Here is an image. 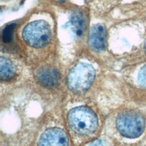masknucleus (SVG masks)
<instances>
[{"instance_id":"nucleus-1","label":"nucleus","mask_w":146,"mask_h":146,"mask_svg":"<svg viewBox=\"0 0 146 146\" xmlns=\"http://www.w3.org/2000/svg\"><path fill=\"white\" fill-rule=\"evenodd\" d=\"M70 128L80 135H90L98 128V120L95 112L88 107L80 106L71 110L67 115Z\"/></svg>"},{"instance_id":"nucleus-7","label":"nucleus","mask_w":146,"mask_h":146,"mask_svg":"<svg viewBox=\"0 0 146 146\" xmlns=\"http://www.w3.org/2000/svg\"><path fill=\"white\" fill-rule=\"evenodd\" d=\"M36 79L42 86L50 88L58 84L59 81V75L54 68L44 67L38 71Z\"/></svg>"},{"instance_id":"nucleus-6","label":"nucleus","mask_w":146,"mask_h":146,"mask_svg":"<svg viewBox=\"0 0 146 146\" xmlns=\"http://www.w3.org/2000/svg\"><path fill=\"white\" fill-rule=\"evenodd\" d=\"M88 43L91 49L96 52L104 50L106 46V35L104 27L102 25L96 24L92 27Z\"/></svg>"},{"instance_id":"nucleus-13","label":"nucleus","mask_w":146,"mask_h":146,"mask_svg":"<svg viewBox=\"0 0 146 146\" xmlns=\"http://www.w3.org/2000/svg\"><path fill=\"white\" fill-rule=\"evenodd\" d=\"M144 48H145V53H146V40H145V44H144Z\"/></svg>"},{"instance_id":"nucleus-3","label":"nucleus","mask_w":146,"mask_h":146,"mask_svg":"<svg viewBox=\"0 0 146 146\" xmlns=\"http://www.w3.org/2000/svg\"><path fill=\"white\" fill-rule=\"evenodd\" d=\"M22 35L25 42L35 48H42L47 46L52 36L50 26L43 20L29 23L23 29Z\"/></svg>"},{"instance_id":"nucleus-4","label":"nucleus","mask_w":146,"mask_h":146,"mask_svg":"<svg viewBox=\"0 0 146 146\" xmlns=\"http://www.w3.org/2000/svg\"><path fill=\"white\" fill-rule=\"evenodd\" d=\"M116 127L123 136L128 138H136L143 133L145 121L143 117L138 113L124 112L117 117Z\"/></svg>"},{"instance_id":"nucleus-11","label":"nucleus","mask_w":146,"mask_h":146,"mask_svg":"<svg viewBox=\"0 0 146 146\" xmlns=\"http://www.w3.org/2000/svg\"><path fill=\"white\" fill-rule=\"evenodd\" d=\"M138 82L141 86L146 88V65L143 67L139 72Z\"/></svg>"},{"instance_id":"nucleus-12","label":"nucleus","mask_w":146,"mask_h":146,"mask_svg":"<svg viewBox=\"0 0 146 146\" xmlns=\"http://www.w3.org/2000/svg\"><path fill=\"white\" fill-rule=\"evenodd\" d=\"M91 146H105V145H104V143L102 141H101L100 140H96V141H94L91 144Z\"/></svg>"},{"instance_id":"nucleus-8","label":"nucleus","mask_w":146,"mask_h":146,"mask_svg":"<svg viewBox=\"0 0 146 146\" xmlns=\"http://www.w3.org/2000/svg\"><path fill=\"white\" fill-rule=\"evenodd\" d=\"M16 72L14 64L7 58H0V78L2 80H9L12 79Z\"/></svg>"},{"instance_id":"nucleus-9","label":"nucleus","mask_w":146,"mask_h":146,"mask_svg":"<svg viewBox=\"0 0 146 146\" xmlns=\"http://www.w3.org/2000/svg\"><path fill=\"white\" fill-rule=\"evenodd\" d=\"M71 23L75 29L76 35L82 36L86 26V19L84 15L79 11L73 13L71 17Z\"/></svg>"},{"instance_id":"nucleus-5","label":"nucleus","mask_w":146,"mask_h":146,"mask_svg":"<svg viewBox=\"0 0 146 146\" xmlns=\"http://www.w3.org/2000/svg\"><path fill=\"white\" fill-rule=\"evenodd\" d=\"M38 146H69L68 139L62 129L48 128L40 136Z\"/></svg>"},{"instance_id":"nucleus-10","label":"nucleus","mask_w":146,"mask_h":146,"mask_svg":"<svg viewBox=\"0 0 146 146\" xmlns=\"http://www.w3.org/2000/svg\"><path fill=\"white\" fill-rule=\"evenodd\" d=\"M15 24L13 23L7 25L5 27L2 35V39L4 43H9L12 40L13 32L15 29Z\"/></svg>"},{"instance_id":"nucleus-2","label":"nucleus","mask_w":146,"mask_h":146,"mask_svg":"<svg viewBox=\"0 0 146 146\" xmlns=\"http://www.w3.org/2000/svg\"><path fill=\"white\" fill-rule=\"evenodd\" d=\"M95 76V71L91 65L86 63H79L68 75V87L74 92H84L91 86Z\"/></svg>"}]
</instances>
